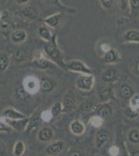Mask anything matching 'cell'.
I'll return each instance as SVG.
<instances>
[{
  "label": "cell",
  "instance_id": "1",
  "mask_svg": "<svg viewBox=\"0 0 139 156\" xmlns=\"http://www.w3.org/2000/svg\"><path fill=\"white\" fill-rule=\"evenodd\" d=\"M44 52L50 60H52L58 67H61L65 69V62H64V54L61 50L58 47L57 37L53 34L50 42H46L44 45Z\"/></svg>",
  "mask_w": 139,
  "mask_h": 156
},
{
  "label": "cell",
  "instance_id": "2",
  "mask_svg": "<svg viewBox=\"0 0 139 156\" xmlns=\"http://www.w3.org/2000/svg\"><path fill=\"white\" fill-rule=\"evenodd\" d=\"M65 69L70 70L75 73H80L83 75H92L93 74L92 70L85 64L84 62L79 59H72L65 62Z\"/></svg>",
  "mask_w": 139,
  "mask_h": 156
},
{
  "label": "cell",
  "instance_id": "3",
  "mask_svg": "<svg viewBox=\"0 0 139 156\" xmlns=\"http://www.w3.org/2000/svg\"><path fill=\"white\" fill-rule=\"evenodd\" d=\"M95 87V76L92 75H81L76 80V87L82 92H90Z\"/></svg>",
  "mask_w": 139,
  "mask_h": 156
},
{
  "label": "cell",
  "instance_id": "4",
  "mask_svg": "<svg viewBox=\"0 0 139 156\" xmlns=\"http://www.w3.org/2000/svg\"><path fill=\"white\" fill-rule=\"evenodd\" d=\"M30 66L36 68V69L40 70H48V69H53L56 65L50 60L47 57L44 56H34L33 59L30 62Z\"/></svg>",
  "mask_w": 139,
  "mask_h": 156
},
{
  "label": "cell",
  "instance_id": "5",
  "mask_svg": "<svg viewBox=\"0 0 139 156\" xmlns=\"http://www.w3.org/2000/svg\"><path fill=\"white\" fill-rule=\"evenodd\" d=\"M23 87L29 95H34L40 92V80L33 76H28L24 79Z\"/></svg>",
  "mask_w": 139,
  "mask_h": 156
},
{
  "label": "cell",
  "instance_id": "6",
  "mask_svg": "<svg viewBox=\"0 0 139 156\" xmlns=\"http://www.w3.org/2000/svg\"><path fill=\"white\" fill-rule=\"evenodd\" d=\"M4 123L6 125H9L12 129L18 130V131H25L28 124L29 118H24V119H17V120H12V119H3Z\"/></svg>",
  "mask_w": 139,
  "mask_h": 156
},
{
  "label": "cell",
  "instance_id": "7",
  "mask_svg": "<svg viewBox=\"0 0 139 156\" xmlns=\"http://www.w3.org/2000/svg\"><path fill=\"white\" fill-rule=\"evenodd\" d=\"M16 16L24 20H28V21H35L39 18L37 12L33 7H25V9H20V11L16 12Z\"/></svg>",
  "mask_w": 139,
  "mask_h": 156
},
{
  "label": "cell",
  "instance_id": "8",
  "mask_svg": "<svg viewBox=\"0 0 139 156\" xmlns=\"http://www.w3.org/2000/svg\"><path fill=\"white\" fill-rule=\"evenodd\" d=\"M64 148H65V144L64 140H56V142L51 143L48 147H46L45 152H46L48 155L56 156L58 154H60V153L64 150Z\"/></svg>",
  "mask_w": 139,
  "mask_h": 156
},
{
  "label": "cell",
  "instance_id": "9",
  "mask_svg": "<svg viewBox=\"0 0 139 156\" xmlns=\"http://www.w3.org/2000/svg\"><path fill=\"white\" fill-rule=\"evenodd\" d=\"M103 58H104L105 64L115 65V64H117V62H120V52L117 51V49L111 47V48L104 54Z\"/></svg>",
  "mask_w": 139,
  "mask_h": 156
},
{
  "label": "cell",
  "instance_id": "10",
  "mask_svg": "<svg viewBox=\"0 0 139 156\" xmlns=\"http://www.w3.org/2000/svg\"><path fill=\"white\" fill-rule=\"evenodd\" d=\"M62 12H55V14L51 15V16H48L46 17L44 20H43V23L45 25H47L48 27H51V28H56V27L59 26L60 21H61L62 18Z\"/></svg>",
  "mask_w": 139,
  "mask_h": 156
},
{
  "label": "cell",
  "instance_id": "11",
  "mask_svg": "<svg viewBox=\"0 0 139 156\" xmlns=\"http://www.w3.org/2000/svg\"><path fill=\"white\" fill-rule=\"evenodd\" d=\"M1 117H2V119L17 120V119H24V118H27V115L12 107H7L1 112Z\"/></svg>",
  "mask_w": 139,
  "mask_h": 156
},
{
  "label": "cell",
  "instance_id": "12",
  "mask_svg": "<svg viewBox=\"0 0 139 156\" xmlns=\"http://www.w3.org/2000/svg\"><path fill=\"white\" fill-rule=\"evenodd\" d=\"M117 93L120 98H122L123 100H130L134 96V94H135V90H134L132 85L128 83H123L118 87Z\"/></svg>",
  "mask_w": 139,
  "mask_h": 156
},
{
  "label": "cell",
  "instance_id": "13",
  "mask_svg": "<svg viewBox=\"0 0 139 156\" xmlns=\"http://www.w3.org/2000/svg\"><path fill=\"white\" fill-rule=\"evenodd\" d=\"M27 32L26 30L24 29H17L14 30V31L9 36V39H11V42L15 45H20L23 44V43L27 40Z\"/></svg>",
  "mask_w": 139,
  "mask_h": 156
},
{
  "label": "cell",
  "instance_id": "14",
  "mask_svg": "<svg viewBox=\"0 0 139 156\" xmlns=\"http://www.w3.org/2000/svg\"><path fill=\"white\" fill-rule=\"evenodd\" d=\"M56 87V82L51 78L43 77L40 80V92L43 94H47V93H51Z\"/></svg>",
  "mask_w": 139,
  "mask_h": 156
},
{
  "label": "cell",
  "instance_id": "15",
  "mask_svg": "<svg viewBox=\"0 0 139 156\" xmlns=\"http://www.w3.org/2000/svg\"><path fill=\"white\" fill-rule=\"evenodd\" d=\"M54 136V131L50 126H44L37 132V140L42 143H48Z\"/></svg>",
  "mask_w": 139,
  "mask_h": 156
},
{
  "label": "cell",
  "instance_id": "16",
  "mask_svg": "<svg viewBox=\"0 0 139 156\" xmlns=\"http://www.w3.org/2000/svg\"><path fill=\"white\" fill-rule=\"evenodd\" d=\"M118 78V73L114 69V68H108V69L104 70L101 74V79L102 81L106 82V83H110V82H114Z\"/></svg>",
  "mask_w": 139,
  "mask_h": 156
},
{
  "label": "cell",
  "instance_id": "17",
  "mask_svg": "<svg viewBox=\"0 0 139 156\" xmlns=\"http://www.w3.org/2000/svg\"><path fill=\"white\" fill-rule=\"evenodd\" d=\"M108 140H109V133H108L107 130L104 129L99 130L97 134H96V138H95L96 147L99 148V149L103 148L108 143Z\"/></svg>",
  "mask_w": 139,
  "mask_h": 156
},
{
  "label": "cell",
  "instance_id": "18",
  "mask_svg": "<svg viewBox=\"0 0 139 156\" xmlns=\"http://www.w3.org/2000/svg\"><path fill=\"white\" fill-rule=\"evenodd\" d=\"M86 127H85L84 123L80 120H74L73 122H71L70 124V131L73 133L74 135L80 136V135L84 134Z\"/></svg>",
  "mask_w": 139,
  "mask_h": 156
},
{
  "label": "cell",
  "instance_id": "19",
  "mask_svg": "<svg viewBox=\"0 0 139 156\" xmlns=\"http://www.w3.org/2000/svg\"><path fill=\"white\" fill-rule=\"evenodd\" d=\"M43 120L41 118V114H35L33 115L29 118V121H28V124H27V127L25 129V133H29L31 131H33L34 129H36L40 125L42 124Z\"/></svg>",
  "mask_w": 139,
  "mask_h": 156
},
{
  "label": "cell",
  "instance_id": "20",
  "mask_svg": "<svg viewBox=\"0 0 139 156\" xmlns=\"http://www.w3.org/2000/svg\"><path fill=\"white\" fill-rule=\"evenodd\" d=\"M14 97L16 99V101L19 103V104H23V103L28 99L29 94L27 93V90L24 89L23 85H20L15 89L14 90Z\"/></svg>",
  "mask_w": 139,
  "mask_h": 156
},
{
  "label": "cell",
  "instance_id": "21",
  "mask_svg": "<svg viewBox=\"0 0 139 156\" xmlns=\"http://www.w3.org/2000/svg\"><path fill=\"white\" fill-rule=\"evenodd\" d=\"M98 97H99V99H100V101L103 103L109 101L111 98H112V90H111L109 87H106V85L99 87Z\"/></svg>",
  "mask_w": 139,
  "mask_h": 156
},
{
  "label": "cell",
  "instance_id": "22",
  "mask_svg": "<svg viewBox=\"0 0 139 156\" xmlns=\"http://www.w3.org/2000/svg\"><path fill=\"white\" fill-rule=\"evenodd\" d=\"M97 115H100L104 121L108 120L111 117V115H112V108H111V105L107 102L102 103V104L100 105V107H99V109L97 110Z\"/></svg>",
  "mask_w": 139,
  "mask_h": 156
},
{
  "label": "cell",
  "instance_id": "23",
  "mask_svg": "<svg viewBox=\"0 0 139 156\" xmlns=\"http://www.w3.org/2000/svg\"><path fill=\"white\" fill-rule=\"evenodd\" d=\"M123 40L125 43H139V30L137 29H129L123 34Z\"/></svg>",
  "mask_w": 139,
  "mask_h": 156
},
{
  "label": "cell",
  "instance_id": "24",
  "mask_svg": "<svg viewBox=\"0 0 139 156\" xmlns=\"http://www.w3.org/2000/svg\"><path fill=\"white\" fill-rule=\"evenodd\" d=\"M62 107H64V112H69L73 109L75 105V97L72 93H68L67 95L64 97V100H62Z\"/></svg>",
  "mask_w": 139,
  "mask_h": 156
},
{
  "label": "cell",
  "instance_id": "25",
  "mask_svg": "<svg viewBox=\"0 0 139 156\" xmlns=\"http://www.w3.org/2000/svg\"><path fill=\"white\" fill-rule=\"evenodd\" d=\"M12 24V17L9 11H2L1 18H0V29L2 30H7L11 27Z\"/></svg>",
  "mask_w": 139,
  "mask_h": 156
},
{
  "label": "cell",
  "instance_id": "26",
  "mask_svg": "<svg viewBox=\"0 0 139 156\" xmlns=\"http://www.w3.org/2000/svg\"><path fill=\"white\" fill-rule=\"evenodd\" d=\"M39 36L43 41L50 42L53 34H52L51 30L49 29V27L46 26V25H43V26H40V28H39Z\"/></svg>",
  "mask_w": 139,
  "mask_h": 156
},
{
  "label": "cell",
  "instance_id": "27",
  "mask_svg": "<svg viewBox=\"0 0 139 156\" xmlns=\"http://www.w3.org/2000/svg\"><path fill=\"white\" fill-rule=\"evenodd\" d=\"M129 11L133 18L139 16V0H129Z\"/></svg>",
  "mask_w": 139,
  "mask_h": 156
},
{
  "label": "cell",
  "instance_id": "28",
  "mask_svg": "<svg viewBox=\"0 0 139 156\" xmlns=\"http://www.w3.org/2000/svg\"><path fill=\"white\" fill-rule=\"evenodd\" d=\"M9 62H11V58H9V54L0 53V72H5L9 67Z\"/></svg>",
  "mask_w": 139,
  "mask_h": 156
},
{
  "label": "cell",
  "instance_id": "29",
  "mask_svg": "<svg viewBox=\"0 0 139 156\" xmlns=\"http://www.w3.org/2000/svg\"><path fill=\"white\" fill-rule=\"evenodd\" d=\"M128 140L133 145H139V129L132 128L128 132Z\"/></svg>",
  "mask_w": 139,
  "mask_h": 156
},
{
  "label": "cell",
  "instance_id": "30",
  "mask_svg": "<svg viewBox=\"0 0 139 156\" xmlns=\"http://www.w3.org/2000/svg\"><path fill=\"white\" fill-rule=\"evenodd\" d=\"M26 150V146H25L24 142L22 140H18V142L14 146V155L15 156H23Z\"/></svg>",
  "mask_w": 139,
  "mask_h": 156
},
{
  "label": "cell",
  "instance_id": "31",
  "mask_svg": "<svg viewBox=\"0 0 139 156\" xmlns=\"http://www.w3.org/2000/svg\"><path fill=\"white\" fill-rule=\"evenodd\" d=\"M44 1L48 4H51V5H56L58 7H60L61 9H64V11H67L69 12H76L75 9H71V7H68V6H65L64 4H62V2L60 1V0H44Z\"/></svg>",
  "mask_w": 139,
  "mask_h": 156
},
{
  "label": "cell",
  "instance_id": "32",
  "mask_svg": "<svg viewBox=\"0 0 139 156\" xmlns=\"http://www.w3.org/2000/svg\"><path fill=\"white\" fill-rule=\"evenodd\" d=\"M104 122L105 121L98 115H92V117L89 119V121H88V123H89L92 127H96V128H100L103 124H104Z\"/></svg>",
  "mask_w": 139,
  "mask_h": 156
},
{
  "label": "cell",
  "instance_id": "33",
  "mask_svg": "<svg viewBox=\"0 0 139 156\" xmlns=\"http://www.w3.org/2000/svg\"><path fill=\"white\" fill-rule=\"evenodd\" d=\"M50 112L53 117H57L64 112V107H62V103L61 102H56L52 105L51 108H50Z\"/></svg>",
  "mask_w": 139,
  "mask_h": 156
},
{
  "label": "cell",
  "instance_id": "34",
  "mask_svg": "<svg viewBox=\"0 0 139 156\" xmlns=\"http://www.w3.org/2000/svg\"><path fill=\"white\" fill-rule=\"evenodd\" d=\"M129 106L139 114V94H136V93L134 94V96L130 99V105Z\"/></svg>",
  "mask_w": 139,
  "mask_h": 156
},
{
  "label": "cell",
  "instance_id": "35",
  "mask_svg": "<svg viewBox=\"0 0 139 156\" xmlns=\"http://www.w3.org/2000/svg\"><path fill=\"white\" fill-rule=\"evenodd\" d=\"M14 57H15V62H22L26 59V53H25L24 50L22 49H18L14 54Z\"/></svg>",
  "mask_w": 139,
  "mask_h": 156
},
{
  "label": "cell",
  "instance_id": "36",
  "mask_svg": "<svg viewBox=\"0 0 139 156\" xmlns=\"http://www.w3.org/2000/svg\"><path fill=\"white\" fill-rule=\"evenodd\" d=\"M110 48H111V46H110L109 44H108V43H106V42H100L98 44V46H97V49L101 52V55H102V56H104V54Z\"/></svg>",
  "mask_w": 139,
  "mask_h": 156
},
{
  "label": "cell",
  "instance_id": "37",
  "mask_svg": "<svg viewBox=\"0 0 139 156\" xmlns=\"http://www.w3.org/2000/svg\"><path fill=\"white\" fill-rule=\"evenodd\" d=\"M99 1L104 9H111L114 4V0H99Z\"/></svg>",
  "mask_w": 139,
  "mask_h": 156
},
{
  "label": "cell",
  "instance_id": "38",
  "mask_svg": "<svg viewBox=\"0 0 139 156\" xmlns=\"http://www.w3.org/2000/svg\"><path fill=\"white\" fill-rule=\"evenodd\" d=\"M138 115H139L138 112H136V110H134L133 108H131L130 106H129L125 112V115L127 118H129V119H134V118H136Z\"/></svg>",
  "mask_w": 139,
  "mask_h": 156
},
{
  "label": "cell",
  "instance_id": "39",
  "mask_svg": "<svg viewBox=\"0 0 139 156\" xmlns=\"http://www.w3.org/2000/svg\"><path fill=\"white\" fill-rule=\"evenodd\" d=\"M41 118L43 120V122H49V121H51V119L53 118V115L51 114V112L50 110H44V112H41Z\"/></svg>",
  "mask_w": 139,
  "mask_h": 156
},
{
  "label": "cell",
  "instance_id": "40",
  "mask_svg": "<svg viewBox=\"0 0 139 156\" xmlns=\"http://www.w3.org/2000/svg\"><path fill=\"white\" fill-rule=\"evenodd\" d=\"M132 69H133V72L139 76V57H136V58L134 59V64H133Z\"/></svg>",
  "mask_w": 139,
  "mask_h": 156
},
{
  "label": "cell",
  "instance_id": "41",
  "mask_svg": "<svg viewBox=\"0 0 139 156\" xmlns=\"http://www.w3.org/2000/svg\"><path fill=\"white\" fill-rule=\"evenodd\" d=\"M12 130V128L9 126V125H6L4 122H2V121H0V132H9Z\"/></svg>",
  "mask_w": 139,
  "mask_h": 156
},
{
  "label": "cell",
  "instance_id": "42",
  "mask_svg": "<svg viewBox=\"0 0 139 156\" xmlns=\"http://www.w3.org/2000/svg\"><path fill=\"white\" fill-rule=\"evenodd\" d=\"M109 154L111 156H118V154H120V148H118L117 146H112V147H110Z\"/></svg>",
  "mask_w": 139,
  "mask_h": 156
},
{
  "label": "cell",
  "instance_id": "43",
  "mask_svg": "<svg viewBox=\"0 0 139 156\" xmlns=\"http://www.w3.org/2000/svg\"><path fill=\"white\" fill-rule=\"evenodd\" d=\"M120 4L123 12H126L129 9V0H120Z\"/></svg>",
  "mask_w": 139,
  "mask_h": 156
},
{
  "label": "cell",
  "instance_id": "44",
  "mask_svg": "<svg viewBox=\"0 0 139 156\" xmlns=\"http://www.w3.org/2000/svg\"><path fill=\"white\" fill-rule=\"evenodd\" d=\"M6 154V148L5 145L3 144L1 140H0V156H5Z\"/></svg>",
  "mask_w": 139,
  "mask_h": 156
},
{
  "label": "cell",
  "instance_id": "45",
  "mask_svg": "<svg viewBox=\"0 0 139 156\" xmlns=\"http://www.w3.org/2000/svg\"><path fill=\"white\" fill-rule=\"evenodd\" d=\"M81 108L84 110H90V108H92V103L90 102H83L81 104Z\"/></svg>",
  "mask_w": 139,
  "mask_h": 156
},
{
  "label": "cell",
  "instance_id": "46",
  "mask_svg": "<svg viewBox=\"0 0 139 156\" xmlns=\"http://www.w3.org/2000/svg\"><path fill=\"white\" fill-rule=\"evenodd\" d=\"M30 0H15V2H16L17 4H19V5H25V4H27Z\"/></svg>",
  "mask_w": 139,
  "mask_h": 156
},
{
  "label": "cell",
  "instance_id": "47",
  "mask_svg": "<svg viewBox=\"0 0 139 156\" xmlns=\"http://www.w3.org/2000/svg\"><path fill=\"white\" fill-rule=\"evenodd\" d=\"M68 156H83V154L81 152H79V151H72Z\"/></svg>",
  "mask_w": 139,
  "mask_h": 156
},
{
  "label": "cell",
  "instance_id": "48",
  "mask_svg": "<svg viewBox=\"0 0 139 156\" xmlns=\"http://www.w3.org/2000/svg\"><path fill=\"white\" fill-rule=\"evenodd\" d=\"M132 156H139V151H137V152H134Z\"/></svg>",
  "mask_w": 139,
  "mask_h": 156
},
{
  "label": "cell",
  "instance_id": "49",
  "mask_svg": "<svg viewBox=\"0 0 139 156\" xmlns=\"http://www.w3.org/2000/svg\"><path fill=\"white\" fill-rule=\"evenodd\" d=\"M1 14H2V11H0V18H1Z\"/></svg>",
  "mask_w": 139,
  "mask_h": 156
}]
</instances>
